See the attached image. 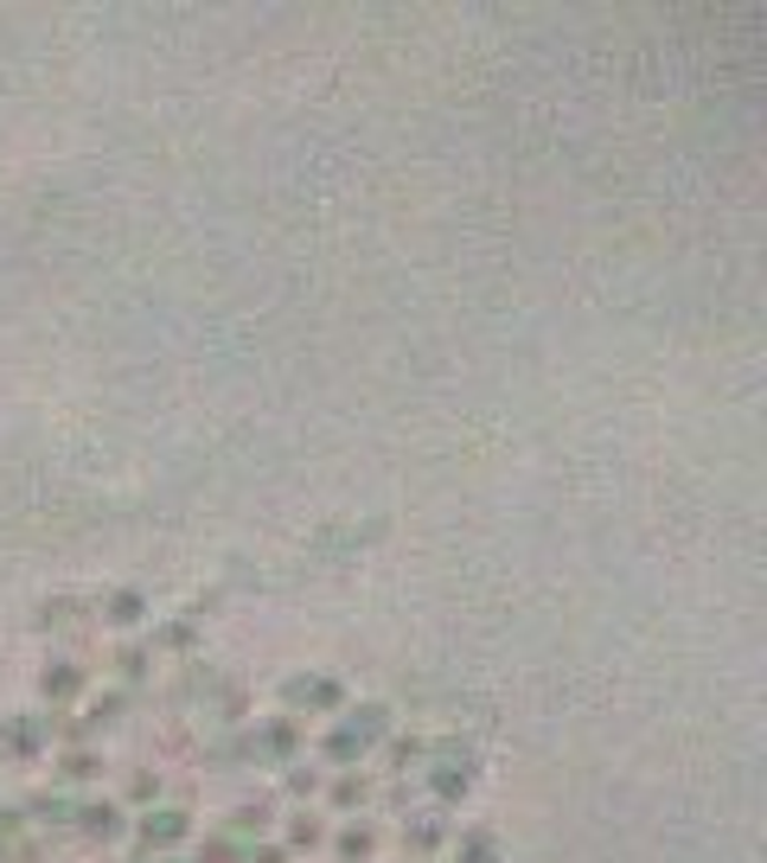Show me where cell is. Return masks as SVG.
Segmentation results:
<instances>
[{"mask_svg": "<svg viewBox=\"0 0 767 863\" xmlns=\"http://www.w3.org/2000/svg\"><path fill=\"white\" fill-rule=\"evenodd\" d=\"M474 774H480V762H474L467 742H441V748H435V767H429L435 800H460V793L474 787Z\"/></svg>", "mask_w": 767, "mask_h": 863, "instance_id": "1", "label": "cell"}, {"mask_svg": "<svg viewBox=\"0 0 767 863\" xmlns=\"http://www.w3.org/2000/svg\"><path fill=\"white\" fill-rule=\"evenodd\" d=\"M243 748L250 755H262V762H295L301 755V730H295V716H262V723H250V736H243Z\"/></svg>", "mask_w": 767, "mask_h": 863, "instance_id": "2", "label": "cell"}, {"mask_svg": "<svg viewBox=\"0 0 767 863\" xmlns=\"http://www.w3.org/2000/svg\"><path fill=\"white\" fill-rule=\"evenodd\" d=\"M281 704H288V711L332 716L339 704H346V685H339V678H327V672H313V678H288V685H281Z\"/></svg>", "mask_w": 767, "mask_h": 863, "instance_id": "3", "label": "cell"}, {"mask_svg": "<svg viewBox=\"0 0 767 863\" xmlns=\"http://www.w3.org/2000/svg\"><path fill=\"white\" fill-rule=\"evenodd\" d=\"M192 839V813L186 806H153L148 819H141V844L148 851H173V844Z\"/></svg>", "mask_w": 767, "mask_h": 863, "instance_id": "4", "label": "cell"}, {"mask_svg": "<svg viewBox=\"0 0 767 863\" xmlns=\"http://www.w3.org/2000/svg\"><path fill=\"white\" fill-rule=\"evenodd\" d=\"M77 832L109 844V839H122L128 832V813L116 806V800H83V806H77Z\"/></svg>", "mask_w": 767, "mask_h": 863, "instance_id": "5", "label": "cell"}, {"mask_svg": "<svg viewBox=\"0 0 767 863\" xmlns=\"http://www.w3.org/2000/svg\"><path fill=\"white\" fill-rule=\"evenodd\" d=\"M0 742H7L20 762H39V755H46V723H39V716H7V723H0Z\"/></svg>", "mask_w": 767, "mask_h": 863, "instance_id": "6", "label": "cell"}, {"mask_svg": "<svg viewBox=\"0 0 767 863\" xmlns=\"http://www.w3.org/2000/svg\"><path fill=\"white\" fill-rule=\"evenodd\" d=\"M97 614L109 627H141V621H148V595H141V588H116V595H102Z\"/></svg>", "mask_w": 767, "mask_h": 863, "instance_id": "7", "label": "cell"}, {"mask_svg": "<svg viewBox=\"0 0 767 863\" xmlns=\"http://www.w3.org/2000/svg\"><path fill=\"white\" fill-rule=\"evenodd\" d=\"M346 730L358 736V748H378V742L390 736V704H358V711L346 716Z\"/></svg>", "mask_w": 767, "mask_h": 863, "instance_id": "8", "label": "cell"}, {"mask_svg": "<svg viewBox=\"0 0 767 863\" xmlns=\"http://www.w3.org/2000/svg\"><path fill=\"white\" fill-rule=\"evenodd\" d=\"M39 691H46L51 704H71V697H83V672H77L71 659H51L46 672H39Z\"/></svg>", "mask_w": 767, "mask_h": 863, "instance_id": "9", "label": "cell"}, {"mask_svg": "<svg viewBox=\"0 0 767 863\" xmlns=\"http://www.w3.org/2000/svg\"><path fill=\"white\" fill-rule=\"evenodd\" d=\"M455 863H499V839L486 825H467L455 839Z\"/></svg>", "mask_w": 767, "mask_h": 863, "instance_id": "10", "label": "cell"}, {"mask_svg": "<svg viewBox=\"0 0 767 863\" xmlns=\"http://www.w3.org/2000/svg\"><path fill=\"white\" fill-rule=\"evenodd\" d=\"M332 851H339V863H371V851H378V832H371V825H346V832L332 839Z\"/></svg>", "mask_w": 767, "mask_h": 863, "instance_id": "11", "label": "cell"}, {"mask_svg": "<svg viewBox=\"0 0 767 863\" xmlns=\"http://www.w3.org/2000/svg\"><path fill=\"white\" fill-rule=\"evenodd\" d=\"M39 825H77V800H64V793H32V813Z\"/></svg>", "mask_w": 767, "mask_h": 863, "instance_id": "12", "label": "cell"}, {"mask_svg": "<svg viewBox=\"0 0 767 863\" xmlns=\"http://www.w3.org/2000/svg\"><path fill=\"white\" fill-rule=\"evenodd\" d=\"M153 646H167V653H192V646H199V621H186V614H179V621H160V627H153Z\"/></svg>", "mask_w": 767, "mask_h": 863, "instance_id": "13", "label": "cell"}, {"mask_svg": "<svg viewBox=\"0 0 767 863\" xmlns=\"http://www.w3.org/2000/svg\"><path fill=\"white\" fill-rule=\"evenodd\" d=\"M320 755H327L332 767H352L358 755H365V748H358V736H352V730H346V723H339V730H327V742H320Z\"/></svg>", "mask_w": 767, "mask_h": 863, "instance_id": "14", "label": "cell"}, {"mask_svg": "<svg viewBox=\"0 0 767 863\" xmlns=\"http://www.w3.org/2000/svg\"><path fill=\"white\" fill-rule=\"evenodd\" d=\"M365 793H371V787H365V774H339L327 800H332V813H358V806H365Z\"/></svg>", "mask_w": 767, "mask_h": 863, "instance_id": "15", "label": "cell"}, {"mask_svg": "<svg viewBox=\"0 0 767 863\" xmlns=\"http://www.w3.org/2000/svg\"><path fill=\"white\" fill-rule=\"evenodd\" d=\"M404 851H416V857L441 851V825H435V819H409V825H404Z\"/></svg>", "mask_w": 767, "mask_h": 863, "instance_id": "16", "label": "cell"}, {"mask_svg": "<svg viewBox=\"0 0 767 863\" xmlns=\"http://www.w3.org/2000/svg\"><path fill=\"white\" fill-rule=\"evenodd\" d=\"M269 819H276V800H243V806L230 813V825H237V832H262Z\"/></svg>", "mask_w": 767, "mask_h": 863, "instance_id": "17", "label": "cell"}, {"mask_svg": "<svg viewBox=\"0 0 767 863\" xmlns=\"http://www.w3.org/2000/svg\"><path fill=\"white\" fill-rule=\"evenodd\" d=\"M429 762V742L422 736H397L390 742V767H397V774H404V767H422Z\"/></svg>", "mask_w": 767, "mask_h": 863, "instance_id": "18", "label": "cell"}, {"mask_svg": "<svg viewBox=\"0 0 767 863\" xmlns=\"http://www.w3.org/2000/svg\"><path fill=\"white\" fill-rule=\"evenodd\" d=\"M58 774H64V781H97V774H102V755H90V748H71V755L58 762Z\"/></svg>", "mask_w": 767, "mask_h": 863, "instance_id": "19", "label": "cell"}, {"mask_svg": "<svg viewBox=\"0 0 767 863\" xmlns=\"http://www.w3.org/2000/svg\"><path fill=\"white\" fill-rule=\"evenodd\" d=\"M116 672H122L128 685H141V678H148V672H153L148 646H122V653H116Z\"/></svg>", "mask_w": 767, "mask_h": 863, "instance_id": "20", "label": "cell"}, {"mask_svg": "<svg viewBox=\"0 0 767 863\" xmlns=\"http://www.w3.org/2000/svg\"><path fill=\"white\" fill-rule=\"evenodd\" d=\"M327 839V825H320V819L313 813H301V819H288V844H295V851H313V844Z\"/></svg>", "mask_w": 767, "mask_h": 863, "instance_id": "21", "label": "cell"}, {"mask_svg": "<svg viewBox=\"0 0 767 863\" xmlns=\"http://www.w3.org/2000/svg\"><path fill=\"white\" fill-rule=\"evenodd\" d=\"M128 800H135V806L160 800V774H153V767H135V774H128Z\"/></svg>", "mask_w": 767, "mask_h": 863, "instance_id": "22", "label": "cell"}, {"mask_svg": "<svg viewBox=\"0 0 767 863\" xmlns=\"http://www.w3.org/2000/svg\"><path fill=\"white\" fill-rule=\"evenodd\" d=\"M77 614H83V608H71V595H58V602H46V608H39V627H46V634H51V627H71Z\"/></svg>", "mask_w": 767, "mask_h": 863, "instance_id": "23", "label": "cell"}, {"mask_svg": "<svg viewBox=\"0 0 767 863\" xmlns=\"http://www.w3.org/2000/svg\"><path fill=\"white\" fill-rule=\"evenodd\" d=\"M122 691H109V697H97V704H90V716H83V723H90V730H102V723H116V716H122Z\"/></svg>", "mask_w": 767, "mask_h": 863, "instance_id": "24", "label": "cell"}, {"mask_svg": "<svg viewBox=\"0 0 767 863\" xmlns=\"http://www.w3.org/2000/svg\"><path fill=\"white\" fill-rule=\"evenodd\" d=\"M199 863H243V851H237L230 839H205L199 844Z\"/></svg>", "mask_w": 767, "mask_h": 863, "instance_id": "25", "label": "cell"}, {"mask_svg": "<svg viewBox=\"0 0 767 863\" xmlns=\"http://www.w3.org/2000/svg\"><path fill=\"white\" fill-rule=\"evenodd\" d=\"M288 793H295V800L320 793V774H313V767H288Z\"/></svg>", "mask_w": 767, "mask_h": 863, "instance_id": "26", "label": "cell"}, {"mask_svg": "<svg viewBox=\"0 0 767 863\" xmlns=\"http://www.w3.org/2000/svg\"><path fill=\"white\" fill-rule=\"evenodd\" d=\"M243 863H288V851L281 844H256V851H243Z\"/></svg>", "mask_w": 767, "mask_h": 863, "instance_id": "27", "label": "cell"}]
</instances>
